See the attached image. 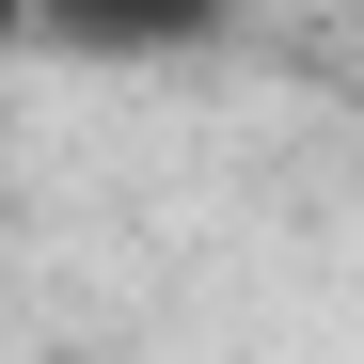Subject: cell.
Masks as SVG:
<instances>
[{
    "label": "cell",
    "instance_id": "7a4b0ae2",
    "mask_svg": "<svg viewBox=\"0 0 364 364\" xmlns=\"http://www.w3.org/2000/svg\"><path fill=\"white\" fill-rule=\"evenodd\" d=\"M16 32H32V0H0V48H16Z\"/></svg>",
    "mask_w": 364,
    "mask_h": 364
},
{
    "label": "cell",
    "instance_id": "6da1fadb",
    "mask_svg": "<svg viewBox=\"0 0 364 364\" xmlns=\"http://www.w3.org/2000/svg\"><path fill=\"white\" fill-rule=\"evenodd\" d=\"M48 48H95V64H143V48H206L222 0H32Z\"/></svg>",
    "mask_w": 364,
    "mask_h": 364
}]
</instances>
